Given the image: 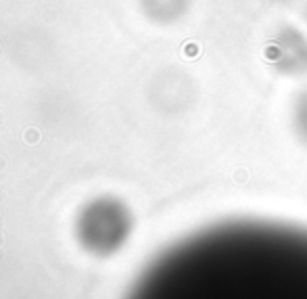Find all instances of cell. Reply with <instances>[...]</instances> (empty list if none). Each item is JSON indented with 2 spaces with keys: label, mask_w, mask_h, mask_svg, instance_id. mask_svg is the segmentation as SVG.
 I'll list each match as a JSON object with an SVG mask.
<instances>
[{
  "label": "cell",
  "mask_w": 307,
  "mask_h": 299,
  "mask_svg": "<svg viewBox=\"0 0 307 299\" xmlns=\"http://www.w3.org/2000/svg\"><path fill=\"white\" fill-rule=\"evenodd\" d=\"M213 264L201 299H307V230L236 220L201 234ZM199 299V297H194Z\"/></svg>",
  "instance_id": "1"
},
{
  "label": "cell",
  "mask_w": 307,
  "mask_h": 299,
  "mask_svg": "<svg viewBox=\"0 0 307 299\" xmlns=\"http://www.w3.org/2000/svg\"><path fill=\"white\" fill-rule=\"evenodd\" d=\"M25 141H27V143H36V141H38V132H36V130H29V132L25 134Z\"/></svg>",
  "instance_id": "2"
}]
</instances>
